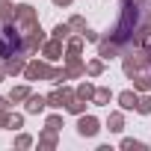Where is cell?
Listing matches in <instances>:
<instances>
[{
	"mask_svg": "<svg viewBox=\"0 0 151 151\" xmlns=\"http://www.w3.org/2000/svg\"><path fill=\"white\" fill-rule=\"evenodd\" d=\"M139 3H142V0H139Z\"/></svg>",
	"mask_w": 151,
	"mask_h": 151,
	"instance_id": "cell-27",
	"label": "cell"
},
{
	"mask_svg": "<svg viewBox=\"0 0 151 151\" xmlns=\"http://www.w3.org/2000/svg\"><path fill=\"white\" fill-rule=\"evenodd\" d=\"M21 124H24V119H21V116H9V127H12V130H18Z\"/></svg>",
	"mask_w": 151,
	"mask_h": 151,
	"instance_id": "cell-18",
	"label": "cell"
},
{
	"mask_svg": "<svg viewBox=\"0 0 151 151\" xmlns=\"http://www.w3.org/2000/svg\"><path fill=\"white\" fill-rule=\"evenodd\" d=\"M122 145H124V148H145V145H142V142H133V139H124V142H122Z\"/></svg>",
	"mask_w": 151,
	"mask_h": 151,
	"instance_id": "cell-22",
	"label": "cell"
},
{
	"mask_svg": "<svg viewBox=\"0 0 151 151\" xmlns=\"http://www.w3.org/2000/svg\"><path fill=\"white\" fill-rule=\"evenodd\" d=\"M119 104H122V110H133V107L139 104V98H136L133 92H122V95H119Z\"/></svg>",
	"mask_w": 151,
	"mask_h": 151,
	"instance_id": "cell-5",
	"label": "cell"
},
{
	"mask_svg": "<svg viewBox=\"0 0 151 151\" xmlns=\"http://www.w3.org/2000/svg\"><path fill=\"white\" fill-rule=\"evenodd\" d=\"M148 86H151V77H145V74H136V89H139V92H145Z\"/></svg>",
	"mask_w": 151,
	"mask_h": 151,
	"instance_id": "cell-10",
	"label": "cell"
},
{
	"mask_svg": "<svg viewBox=\"0 0 151 151\" xmlns=\"http://www.w3.org/2000/svg\"><path fill=\"white\" fill-rule=\"evenodd\" d=\"M45 53H47V59H56V56H59V45H56V42H50V45L45 47Z\"/></svg>",
	"mask_w": 151,
	"mask_h": 151,
	"instance_id": "cell-12",
	"label": "cell"
},
{
	"mask_svg": "<svg viewBox=\"0 0 151 151\" xmlns=\"http://www.w3.org/2000/svg\"><path fill=\"white\" fill-rule=\"evenodd\" d=\"M3 74H6V68H0V77H3Z\"/></svg>",
	"mask_w": 151,
	"mask_h": 151,
	"instance_id": "cell-26",
	"label": "cell"
},
{
	"mask_svg": "<svg viewBox=\"0 0 151 151\" xmlns=\"http://www.w3.org/2000/svg\"><path fill=\"white\" fill-rule=\"evenodd\" d=\"M53 133H56V130H53V127H47V133L42 136V145H45V148H53V142H56V139H53Z\"/></svg>",
	"mask_w": 151,
	"mask_h": 151,
	"instance_id": "cell-11",
	"label": "cell"
},
{
	"mask_svg": "<svg viewBox=\"0 0 151 151\" xmlns=\"http://www.w3.org/2000/svg\"><path fill=\"white\" fill-rule=\"evenodd\" d=\"M24 98H30V89H27V86H18V89H12V101H24Z\"/></svg>",
	"mask_w": 151,
	"mask_h": 151,
	"instance_id": "cell-9",
	"label": "cell"
},
{
	"mask_svg": "<svg viewBox=\"0 0 151 151\" xmlns=\"http://www.w3.org/2000/svg\"><path fill=\"white\" fill-rule=\"evenodd\" d=\"M77 98H80V101H89V98H95V89H92L89 83H83V86L77 89Z\"/></svg>",
	"mask_w": 151,
	"mask_h": 151,
	"instance_id": "cell-8",
	"label": "cell"
},
{
	"mask_svg": "<svg viewBox=\"0 0 151 151\" xmlns=\"http://www.w3.org/2000/svg\"><path fill=\"white\" fill-rule=\"evenodd\" d=\"M101 71H104V62H101V59L89 62V74H101Z\"/></svg>",
	"mask_w": 151,
	"mask_h": 151,
	"instance_id": "cell-15",
	"label": "cell"
},
{
	"mask_svg": "<svg viewBox=\"0 0 151 151\" xmlns=\"http://www.w3.org/2000/svg\"><path fill=\"white\" fill-rule=\"evenodd\" d=\"M30 142H33V139H30V136H18V145H21V148H27V145H30Z\"/></svg>",
	"mask_w": 151,
	"mask_h": 151,
	"instance_id": "cell-23",
	"label": "cell"
},
{
	"mask_svg": "<svg viewBox=\"0 0 151 151\" xmlns=\"http://www.w3.org/2000/svg\"><path fill=\"white\" fill-rule=\"evenodd\" d=\"M136 110H139V113H151V98H139Z\"/></svg>",
	"mask_w": 151,
	"mask_h": 151,
	"instance_id": "cell-14",
	"label": "cell"
},
{
	"mask_svg": "<svg viewBox=\"0 0 151 151\" xmlns=\"http://www.w3.org/2000/svg\"><path fill=\"white\" fill-rule=\"evenodd\" d=\"M80 47H83V39H74V42L68 45V50H71V53H80Z\"/></svg>",
	"mask_w": 151,
	"mask_h": 151,
	"instance_id": "cell-19",
	"label": "cell"
},
{
	"mask_svg": "<svg viewBox=\"0 0 151 151\" xmlns=\"http://www.w3.org/2000/svg\"><path fill=\"white\" fill-rule=\"evenodd\" d=\"M0 124H9V116L6 113H0Z\"/></svg>",
	"mask_w": 151,
	"mask_h": 151,
	"instance_id": "cell-24",
	"label": "cell"
},
{
	"mask_svg": "<svg viewBox=\"0 0 151 151\" xmlns=\"http://www.w3.org/2000/svg\"><path fill=\"white\" fill-rule=\"evenodd\" d=\"M53 36H56V39H65V36H68V24H59V27L53 30Z\"/></svg>",
	"mask_w": 151,
	"mask_h": 151,
	"instance_id": "cell-17",
	"label": "cell"
},
{
	"mask_svg": "<svg viewBox=\"0 0 151 151\" xmlns=\"http://www.w3.org/2000/svg\"><path fill=\"white\" fill-rule=\"evenodd\" d=\"M101 127H98V119H92V116H83L80 122H77V133L80 136H95Z\"/></svg>",
	"mask_w": 151,
	"mask_h": 151,
	"instance_id": "cell-1",
	"label": "cell"
},
{
	"mask_svg": "<svg viewBox=\"0 0 151 151\" xmlns=\"http://www.w3.org/2000/svg\"><path fill=\"white\" fill-rule=\"evenodd\" d=\"M53 3H56V6H68V3H71V0H53Z\"/></svg>",
	"mask_w": 151,
	"mask_h": 151,
	"instance_id": "cell-25",
	"label": "cell"
},
{
	"mask_svg": "<svg viewBox=\"0 0 151 151\" xmlns=\"http://www.w3.org/2000/svg\"><path fill=\"white\" fill-rule=\"evenodd\" d=\"M110 130H122V116H110Z\"/></svg>",
	"mask_w": 151,
	"mask_h": 151,
	"instance_id": "cell-16",
	"label": "cell"
},
{
	"mask_svg": "<svg viewBox=\"0 0 151 151\" xmlns=\"http://www.w3.org/2000/svg\"><path fill=\"white\" fill-rule=\"evenodd\" d=\"M47 107V98H42V95H30L27 98V113H42Z\"/></svg>",
	"mask_w": 151,
	"mask_h": 151,
	"instance_id": "cell-4",
	"label": "cell"
},
{
	"mask_svg": "<svg viewBox=\"0 0 151 151\" xmlns=\"http://www.w3.org/2000/svg\"><path fill=\"white\" fill-rule=\"evenodd\" d=\"M71 27H74V30H86V24H83V18H71Z\"/></svg>",
	"mask_w": 151,
	"mask_h": 151,
	"instance_id": "cell-21",
	"label": "cell"
},
{
	"mask_svg": "<svg viewBox=\"0 0 151 151\" xmlns=\"http://www.w3.org/2000/svg\"><path fill=\"white\" fill-rule=\"evenodd\" d=\"M59 124H62V119H59V116H50V119H47V127H53V130H59Z\"/></svg>",
	"mask_w": 151,
	"mask_h": 151,
	"instance_id": "cell-20",
	"label": "cell"
},
{
	"mask_svg": "<svg viewBox=\"0 0 151 151\" xmlns=\"http://www.w3.org/2000/svg\"><path fill=\"white\" fill-rule=\"evenodd\" d=\"M47 104L50 107H68L71 104V92H65V89L62 92H53V95H47Z\"/></svg>",
	"mask_w": 151,
	"mask_h": 151,
	"instance_id": "cell-3",
	"label": "cell"
},
{
	"mask_svg": "<svg viewBox=\"0 0 151 151\" xmlns=\"http://www.w3.org/2000/svg\"><path fill=\"white\" fill-rule=\"evenodd\" d=\"M116 53H119V45H116L113 39L101 42V56H104V59H110V56H116Z\"/></svg>",
	"mask_w": 151,
	"mask_h": 151,
	"instance_id": "cell-6",
	"label": "cell"
},
{
	"mask_svg": "<svg viewBox=\"0 0 151 151\" xmlns=\"http://www.w3.org/2000/svg\"><path fill=\"white\" fill-rule=\"evenodd\" d=\"M21 68H24V62H21V59H15V56H9V59H6V71H9V74H18Z\"/></svg>",
	"mask_w": 151,
	"mask_h": 151,
	"instance_id": "cell-7",
	"label": "cell"
},
{
	"mask_svg": "<svg viewBox=\"0 0 151 151\" xmlns=\"http://www.w3.org/2000/svg\"><path fill=\"white\" fill-rule=\"evenodd\" d=\"M110 101V89H98L95 92V104H107Z\"/></svg>",
	"mask_w": 151,
	"mask_h": 151,
	"instance_id": "cell-13",
	"label": "cell"
},
{
	"mask_svg": "<svg viewBox=\"0 0 151 151\" xmlns=\"http://www.w3.org/2000/svg\"><path fill=\"white\" fill-rule=\"evenodd\" d=\"M39 77H50V68L42 62H30L27 65V80H39Z\"/></svg>",
	"mask_w": 151,
	"mask_h": 151,
	"instance_id": "cell-2",
	"label": "cell"
}]
</instances>
